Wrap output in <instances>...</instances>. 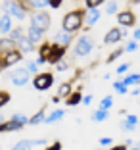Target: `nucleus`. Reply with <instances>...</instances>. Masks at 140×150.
<instances>
[{"label": "nucleus", "mask_w": 140, "mask_h": 150, "mask_svg": "<svg viewBox=\"0 0 140 150\" xmlns=\"http://www.w3.org/2000/svg\"><path fill=\"white\" fill-rule=\"evenodd\" d=\"M90 48H92L90 39H88V37H81L79 42H77V48H75V52L79 54V56H87V54L90 52Z\"/></svg>", "instance_id": "nucleus-3"}, {"label": "nucleus", "mask_w": 140, "mask_h": 150, "mask_svg": "<svg viewBox=\"0 0 140 150\" xmlns=\"http://www.w3.org/2000/svg\"><path fill=\"white\" fill-rule=\"evenodd\" d=\"M100 2H102V0H87V4L90 6V8H96V6L100 4Z\"/></svg>", "instance_id": "nucleus-31"}, {"label": "nucleus", "mask_w": 140, "mask_h": 150, "mask_svg": "<svg viewBox=\"0 0 140 150\" xmlns=\"http://www.w3.org/2000/svg\"><path fill=\"white\" fill-rule=\"evenodd\" d=\"M19 60H21V54H19V52H15V50H10V52L4 56L2 64H4V66H12V64L19 62Z\"/></svg>", "instance_id": "nucleus-6"}, {"label": "nucleus", "mask_w": 140, "mask_h": 150, "mask_svg": "<svg viewBox=\"0 0 140 150\" xmlns=\"http://www.w3.org/2000/svg\"><path fill=\"white\" fill-rule=\"evenodd\" d=\"M61 117H63V112H61V110H56L52 115H48V117H46V121H48V123H54V121H58V119H61Z\"/></svg>", "instance_id": "nucleus-17"}, {"label": "nucleus", "mask_w": 140, "mask_h": 150, "mask_svg": "<svg viewBox=\"0 0 140 150\" xmlns=\"http://www.w3.org/2000/svg\"><path fill=\"white\" fill-rule=\"evenodd\" d=\"M110 106H111V98L108 96V98H104V100H102V108H104V110H108Z\"/></svg>", "instance_id": "nucleus-27"}, {"label": "nucleus", "mask_w": 140, "mask_h": 150, "mask_svg": "<svg viewBox=\"0 0 140 150\" xmlns=\"http://www.w3.org/2000/svg\"><path fill=\"white\" fill-rule=\"evenodd\" d=\"M50 85H52V75L44 73V75H39L35 79V87L39 88V91H44V88H48Z\"/></svg>", "instance_id": "nucleus-5"}, {"label": "nucleus", "mask_w": 140, "mask_h": 150, "mask_svg": "<svg viewBox=\"0 0 140 150\" xmlns=\"http://www.w3.org/2000/svg\"><path fill=\"white\" fill-rule=\"evenodd\" d=\"M44 141H21V142H18L15 144V148L18 150H25V148H33L35 144H42Z\"/></svg>", "instance_id": "nucleus-11"}, {"label": "nucleus", "mask_w": 140, "mask_h": 150, "mask_svg": "<svg viewBox=\"0 0 140 150\" xmlns=\"http://www.w3.org/2000/svg\"><path fill=\"white\" fill-rule=\"evenodd\" d=\"M27 39L31 40V42H39L40 39H42V31L40 29H37V27H33L31 25V29H29V37Z\"/></svg>", "instance_id": "nucleus-8"}, {"label": "nucleus", "mask_w": 140, "mask_h": 150, "mask_svg": "<svg viewBox=\"0 0 140 150\" xmlns=\"http://www.w3.org/2000/svg\"><path fill=\"white\" fill-rule=\"evenodd\" d=\"M27 79H29V73H27V69H18V71H13V73H12V81H13V85H18V87L25 85Z\"/></svg>", "instance_id": "nucleus-4"}, {"label": "nucleus", "mask_w": 140, "mask_h": 150, "mask_svg": "<svg viewBox=\"0 0 140 150\" xmlns=\"http://www.w3.org/2000/svg\"><path fill=\"white\" fill-rule=\"evenodd\" d=\"M81 100V96L79 94H75V96H71V100H69V104H77V102Z\"/></svg>", "instance_id": "nucleus-34"}, {"label": "nucleus", "mask_w": 140, "mask_h": 150, "mask_svg": "<svg viewBox=\"0 0 140 150\" xmlns=\"http://www.w3.org/2000/svg\"><path fill=\"white\" fill-rule=\"evenodd\" d=\"M56 40H58V44H63V46H65V44H69V35H67V33H58Z\"/></svg>", "instance_id": "nucleus-16"}, {"label": "nucleus", "mask_w": 140, "mask_h": 150, "mask_svg": "<svg viewBox=\"0 0 140 150\" xmlns=\"http://www.w3.org/2000/svg\"><path fill=\"white\" fill-rule=\"evenodd\" d=\"M81 25V13L77 12H71L65 16V19H63V29L65 31H75V29H79Z\"/></svg>", "instance_id": "nucleus-1"}, {"label": "nucleus", "mask_w": 140, "mask_h": 150, "mask_svg": "<svg viewBox=\"0 0 140 150\" xmlns=\"http://www.w3.org/2000/svg\"><path fill=\"white\" fill-rule=\"evenodd\" d=\"M65 67H67L65 64H58V69H60V71H63V69H65Z\"/></svg>", "instance_id": "nucleus-38"}, {"label": "nucleus", "mask_w": 140, "mask_h": 150, "mask_svg": "<svg viewBox=\"0 0 140 150\" xmlns=\"http://www.w3.org/2000/svg\"><path fill=\"white\" fill-rule=\"evenodd\" d=\"M121 37L123 35H121V31H119V29H111V31L106 35V40H108V42H117Z\"/></svg>", "instance_id": "nucleus-12"}, {"label": "nucleus", "mask_w": 140, "mask_h": 150, "mask_svg": "<svg viewBox=\"0 0 140 150\" xmlns=\"http://www.w3.org/2000/svg\"><path fill=\"white\" fill-rule=\"evenodd\" d=\"M115 10H117V4H115L113 0H111L110 4H108V8H106V12H108V13H113V12H115Z\"/></svg>", "instance_id": "nucleus-25"}, {"label": "nucleus", "mask_w": 140, "mask_h": 150, "mask_svg": "<svg viewBox=\"0 0 140 150\" xmlns=\"http://www.w3.org/2000/svg\"><path fill=\"white\" fill-rule=\"evenodd\" d=\"M100 18V13H98L96 8H88V13H87V25H94Z\"/></svg>", "instance_id": "nucleus-9"}, {"label": "nucleus", "mask_w": 140, "mask_h": 150, "mask_svg": "<svg viewBox=\"0 0 140 150\" xmlns=\"http://www.w3.org/2000/svg\"><path fill=\"white\" fill-rule=\"evenodd\" d=\"M121 50H117V52H115V54H111V56H110V62H113V60H115V58H119V56H121Z\"/></svg>", "instance_id": "nucleus-35"}, {"label": "nucleus", "mask_w": 140, "mask_h": 150, "mask_svg": "<svg viewBox=\"0 0 140 150\" xmlns=\"http://www.w3.org/2000/svg\"><path fill=\"white\" fill-rule=\"evenodd\" d=\"M119 23H123V25H132V23H134V16H132L131 12L119 13Z\"/></svg>", "instance_id": "nucleus-10"}, {"label": "nucleus", "mask_w": 140, "mask_h": 150, "mask_svg": "<svg viewBox=\"0 0 140 150\" xmlns=\"http://www.w3.org/2000/svg\"><path fill=\"white\" fill-rule=\"evenodd\" d=\"M140 81V75H131V77H127L125 79V85H131V83H138Z\"/></svg>", "instance_id": "nucleus-23"}, {"label": "nucleus", "mask_w": 140, "mask_h": 150, "mask_svg": "<svg viewBox=\"0 0 140 150\" xmlns=\"http://www.w3.org/2000/svg\"><path fill=\"white\" fill-rule=\"evenodd\" d=\"M69 91H71L69 85H61V87H60V93H58V94H60V96H67V94H69Z\"/></svg>", "instance_id": "nucleus-21"}, {"label": "nucleus", "mask_w": 140, "mask_h": 150, "mask_svg": "<svg viewBox=\"0 0 140 150\" xmlns=\"http://www.w3.org/2000/svg\"><path fill=\"white\" fill-rule=\"evenodd\" d=\"M134 39H138V40H140V29H138V31L134 33Z\"/></svg>", "instance_id": "nucleus-39"}, {"label": "nucleus", "mask_w": 140, "mask_h": 150, "mask_svg": "<svg viewBox=\"0 0 140 150\" xmlns=\"http://www.w3.org/2000/svg\"><path fill=\"white\" fill-rule=\"evenodd\" d=\"M13 121H18L19 125H23V123L27 121V117H25L23 114H15V115H13Z\"/></svg>", "instance_id": "nucleus-22"}, {"label": "nucleus", "mask_w": 140, "mask_h": 150, "mask_svg": "<svg viewBox=\"0 0 140 150\" xmlns=\"http://www.w3.org/2000/svg\"><path fill=\"white\" fill-rule=\"evenodd\" d=\"M27 69H29V71H35V69H37V64H33V62H31L29 66H27Z\"/></svg>", "instance_id": "nucleus-36"}, {"label": "nucleus", "mask_w": 140, "mask_h": 150, "mask_svg": "<svg viewBox=\"0 0 140 150\" xmlns=\"http://www.w3.org/2000/svg\"><path fill=\"white\" fill-rule=\"evenodd\" d=\"M42 112H40V114H37L35 115V117H33V119H31V123H33V125H37V123H40V121H44V117H42Z\"/></svg>", "instance_id": "nucleus-24"}, {"label": "nucleus", "mask_w": 140, "mask_h": 150, "mask_svg": "<svg viewBox=\"0 0 140 150\" xmlns=\"http://www.w3.org/2000/svg\"><path fill=\"white\" fill-rule=\"evenodd\" d=\"M18 42H19V46H21V50H25V52H29V50L33 48V42H31L29 39H21V37H19Z\"/></svg>", "instance_id": "nucleus-14"}, {"label": "nucleus", "mask_w": 140, "mask_h": 150, "mask_svg": "<svg viewBox=\"0 0 140 150\" xmlns=\"http://www.w3.org/2000/svg\"><path fill=\"white\" fill-rule=\"evenodd\" d=\"M6 102H8V94H6V93H0V106H4Z\"/></svg>", "instance_id": "nucleus-29"}, {"label": "nucleus", "mask_w": 140, "mask_h": 150, "mask_svg": "<svg viewBox=\"0 0 140 150\" xmlns=\"http://www.w3.org/2000/svg\"><path fill=\"white\" fill-rule=\"evenodd\" d=\"M115 91H117V93H125V91H127V85L125 83H115Z\"/></svg>", "instance_id": "nucleus-26"}, {"label": "nucleus", "mask_w": 140, "mask_h": 150, "mask_svg": "<svg viewBox=\"0 0 140 150\" xmlns=\"http://www.w3.org/2000/svg\"><path fill=\"white\" fill-rule=\"evenodd\" d=\"M134 123H136V117H134V115H129L127 121H123V127H125V129H132Z\"/></svg>", "instance_id": "nucleus-18"}, {"label": "nucleus", "mask_w": 140, "mask_h": 150, "mask_svg": "<svg viewBox=\"0 0 140 150\" xmlns=\"http://www.w3.org/2000/svg\"><path fill=\"white\" fill-rule=\"evenodd\" d=\"M6 8L10 10V12L13 13V16H15V18L18 19H21L23 16H25V12H23V8L19 4H15V2H6Z\"/></svg>", "instance_id": "nucleus-7"}, {"label": "nucleus", "mask_w": 140, "mask_h": 150, "mask_svg": "<svg viewBox=\"0 0 140 150\" xmlns=\"http://www.w3.org/2000/svg\"><path fill=\"white\" fill-rule=\"evenodd\" d=\"M12 44H13L12 39H10V40H0V50H10V48H12Z\"/></svg>", "instance_id": "nucleus-19"}, {"label": "nucleus", "mask_w": 140, "mask_h": 150, "mask_svg": "<svg viewBox=\"0 0 140 150\" xmlns=\"http://www.w3.org/2000/svg\"><path fill=\"white\" fill-rule=\"evenodd\" d=\"M92 117L96 119V121H104V119H106V110L102 108V110H100V112H96V114L92 115Z\"/></svg>", "instance_id": "nucleus-20"}, {"label": "nucleus", "mask_w": 140, "mask_h": 150, "mask_svg": "<svg viewBox=\"0 0 140 150\" xmlns=\"http://www.w3.org/2000/svg\"><path fill=\"white\" fill-rule=\"evenodd\" d=\"M19 127H21V125H19L18 121H13V119L10 121V123H4V125L0 123V131H18Z\"/></svg>", "instance_id": "nucleus-13"}, {"label": "nucleus", "mask_w": 140, "mask_h": 150, "mask_svg": "<svg viewBox=\"0 0 140 150\" xmlns=\"http://www.w3.org/2000/svg\"><path fill=\"white\" fill-rule=\"evenodd\" d=\"M33 4H35V6H39V8H42V6H46V4H48V0H33Z\"/></svg>", "instance_id": "nucleus-28"}, {"label": "nucleus", "mask_w": 140, "mask_h": 150, "mask_svg": "<svg viewBox=\"0 0 140 150\" xmlns=\"http://www.w3.org/2000/svg\"><path fill=\"white\" fill-rule=\"evenodd\" d=\"M0 31H2V33L10 31V18H8V16H2V19H0Z\"/></svg>", "instance_id": "nucleus-15"}, {"label": "nucleus", "mask_w": 140, "mask_h": 150, "mask_svg": "<svg viewBox=\"0 0 140 150\" xmlns=\"http://www.w3.org/2000/svg\"><path fill=\"white\" fill-rule=\"evenodd\" d=\"M129 69V64H123V66H119V69H117V73H125V71Z\"/></svg>", "instance_id": "nucleus-33"}, {"label": "nucleus", "mask_w": 140, "mask_h": 150, "mask_svg": "<svg viewBox=\"0 0 140 150\" xmlns=\"http://www.w3.org/2000/svg\"><path fill=\"white\" fill-rule=\"evenodd\" d=\"M19 37H21V33H19V31H13V33H12V40H13V42H18Z\"/></svg>", "instance_id": "nucleus-32"}, {"label": "nucleus", "mask_w": 140, "mask_h": 150, "mask_svg": "<svg viewBox=\"0 0 140 150\" xmlns=\"http://www.w3.org/2000/svg\"><path fill=\"white\" fill-rule=\"evenodd\" d=\"M48 2L54 6V8H58V4H60V0H48Z\"/></svg>", "instance_id": "nucleus-37"}, {"label": "nucleus", "mask_w": 140, "mask_h": 150, "mask_svg": "<svg viewBox=\"0 0 140 150\" xmlns=\"http://www.w3.org/2000/svg\"><path fill=\"white\" fill-rule=\"evenodd\" d=\"M48 25H50V18L46 13H35L33 16V27L44 31V29H48Z\"/></svg>", "instance_id": "nucleus-2"}, {"label": "nucleus", "mask_w": 140, "mask_h": 150, "mask_svg": "<svg viewBox=\"0 0 140 150\" xmlns=\"http://www.w3.org/2000/svg\"><path fill=\"white\" fill-rule=\"evenodd\" d=\"M60 56H61L60 50H52V56H50V60H52V62H56V60H58Z\"/></svg>", "instance_id": "nucleus-30"}]
</instances>
